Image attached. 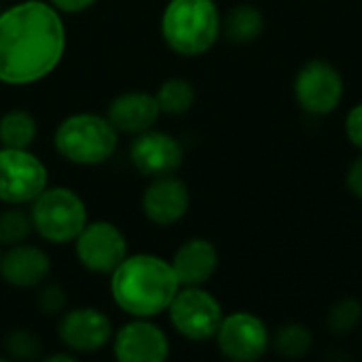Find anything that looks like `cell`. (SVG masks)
Wrapping results in <instances>:
<instances>
[{"instance_id":"obj_2","label":"cell","mask_w":362,"mask_h":362,"mask_svg":"<svg viewBox=\"0 0 362 362\" xmlns=\"http://www.w3.org/2000/svg\"><path fill=\"white\" fill-rule=\"evenodd\" d=\"M180 284L172 265L155 255L125 257L110 274L112 301L129 316L151 318L170 308Z\"/></svg>"},{"instance_id":"obj_27","label":"cell","mask_w":362,"mask_h":362,"mask_svg":"<svg viewBox=\"0 0 362 362\" xmlns=\"http://www.w3.org/2000/svg\"><path fill=\"white\" fill-rule=\"evenodd\" d=\"M346 185H348V191H350L356 199H362V155L358 159H354L352 165L348 168Z\"/></svg>"},{"instance_id":"obj_18","label":"cell","mask_w":362,"mask_h":362,"mask_svg":"<svg viewBox=\"0 0 362 362\" xmlns=\"http://www.w3.org/2000/svg\"><path fill=\"white\" fill-rule=\"evenodd\" d=\"M265 30V17L255 4L233 6L225 19H221V32L235 45L255 42Z\"/></svg>"},{"instance_id":"obj_4","label":"cell","mask_w":362,"mask_h":362,"mask_svg":"<svg viewBox=\"0 0 362 362\" xmlns=\"http://www.w3.org/2000/svg\"><path fill=\"white\" fill-rule=\"evenodd\" d=\"M119 144V132L106 117L78 112L64 119L55 129V151L76 165L108 161Z\"/></svg>"},{"instance_id":"obj_21","label":"cell","mask_w":362,"mask_h":362,"mask_svg":"<svg viewBox=\"0 0 362 362\" xmlns=\"http://www.w3.org/2000/svg\"><path fill=\"white\" fill-rule=\"evenodd\" d=\"M272 346L284 358H303L314 346V335L305 325L288 322L280 327L278 333L272 337Z\"/></svg>"},{"instance_id":"obj_7","label":"cell","mask_w":362,"mask_h":362,"mask_svg":"<svg viewBox=\"0 0 362 362\" xmlns=\"http://www.w3.org/2000/svg\"><path fill=\"white\" fill-rule=\"evenodd\" d=\"M47 189V168L28 148H0V202L32 204Z\"/></svg>"},{"instance_id":"obj_14","label":"cell","mask_w":362,"mask_h":362,"mask_svg":"<svg viewBox=\"0 0 362 362\" xmlns=\"http://www.w3.org/2000/svg\"><path fill=\"white\" fill-rule=\"evenodd\" d=\"M189 206H191L189 187L174 174L153 178V182L146 187L142 197L144 216L161 227H170L180 218H185Z\"/></svg>"},{"instance_id":"obj_29","label":"cell","mask_w":362,"mask_h":362,"mask_svg":"<svg viewBox=\"0 0 362 362\" xmlns=\"http://www.w3.org/2000/svg\"><path fill=\"white\" fill-rule=\"evenodd\" d=\"M47 361H49V362H55V361L74 362V361H76V356H74V354H68V352H66V354H53V356H49Z\"/></svg>"},{"instance_id":"obj_12","label":"cell","mask_w":362,"mask_h":362,"mask_svg":"<svg viewBox=\"0 0 362 362\" xmlns=\"http://www.w3.org/2000/svg\"><path fill=\"white\" fill-rule=\"evenodd\" d=\"M57 335L74 354H91L108 346L112 339V325L108 316L95 308H76L62 316Z\"/></svg>"},{"instance_id":"obj_19","label":"cell","mask_w":362,"mask_h":362,"mask_svg":"<svg viewBox=\"0 0 362 362\" xmlns=\"http://www.w3.org/2000/svg\"><path fill=\"white\" fill-rule=\"evenodd\" d=\"M36 119L21 108H13L0 119V142L8 148H30L36 138Z\"/></svg>"},{"instance_id":"obj_1","label":"cell","mask_w":362,"mask_h":362,"mask_svg":"<svg viewBox=\"0 0 362 362\" xmlns=\"http://www.w3.org/2000/svg\"><path fill=\"white\" fill-rule=\"evenodd\" d=\"M66 28L51 2L23 0L0 13V83L30 85L64 57Z\"/></svg>"},{"instance_id":"obj_28","label":"cell","mask_w":362,"mask_h":362,"mask_svg":"<svg viewBox=\"0 0 362 362\" xmlns=\"http://www.w3.org/2000/svg\"><path fill=\"white\" fill-rule=\"evenodd\" d=\"M59 13H83L95 4V0H49Z\"/></svg>"},{"instance_id":"obj_30","label":"cell","mask_w":362,"mask_h":362,"mask_svg":"<svg viewBox=\"0 0 362 362\" xmlns=\"http://www.w3.org/2000/svg\"><path fill=\"white\" fill-rule=\"evenodd\" d=\"M0 261H2V250H0Z\"/></svg>"},{"instance_id":"obj_11","label":"cell","mask_w":362,"mask_h":362,"mask_svg":"<svg viewBox=\"0 0 362 362\" xmlns=\"http://www.w3.org/2000/svg\"><path fill=\"white\" fill-rule=\"evenodd\" d=\"M182 157L185 153L180 142L174 136L153 127L136 134V140L129 146V159L134 168L148 178L176 174L182 165Z\"/></svg>"},{"instance_id":"obj_25","label":"cell","mask_w":362,"mask_h":362,"mask_svg":"<svg viewBox=\"0 0 362 362\" xmlns=\"http://www.w3.org/2000/svg\"><path fill=\"white\" fill-rule=\"evenodd\" d=\"M68 305V295L62 286L57 284H49L40 291L38 295V308L42 310V314L47 316H55L62 314Z\"/></svg>"},{"instance_id":"obj_26","label":"cell","mask_w":362,"mask_h":362,"mask_svg":"<svg viewBox=\"0 0 362 362\" xmlns=\"http://www.w3.org/2000/svg\"><path fill=\"white\" fill-rule=\"evenodd\" d=\"M346 134H348V140L362 151V102L356 104L348 117H346Z\"/></svg>"},{"instance_id":"obj_16","label":"cell","mask_w":362,"mask_h":362,"mask_svg":"<svg viewBox=\"0 0 362 362\" xmlns=\"http://www.w3.org/2000/svg\"><path fill=\"white\" fill-rule=\"evenodd\" d=\"M51 272V261L47 252L38 246L15 244L11 246L0 261V276L6 284L15 288H34Z\"/></svg>"},{"instance_id":"obj_15","label":"cell","mask_w":362,"mask_h":362,"mask_svg":"<svg viewBox=\"0 0 362 362\" xmlns=\"http://www.w3.org/2000/svg\"><path fill=\"white\" fill-rule=\"evenodd\" d=\"M161 110L157 104V98L146 91H125L117 95L110 106L106 119L112 123V127L121 134H142L151 129Z\"/></svg>"},{"instance_id":"obj_17","label":"cell","mask_w":362,"mask_h":362,"mask_svg":"<svg viewBox=\"0 0 362 362\" xmlns=\"http://www.w3.org/2000/svg\"><path fill=\"white\" fill-rule=\"evenodd\" d=\"M180 286H204L218 267V250L210 240L193 238L185 242L170 261Z\"/></svg>"},{"instance_id":"obj_22","label":"cell","mask_w":362,"mask_h":362,"mask_svg":"<svg viewBox=\"0 0 362 362\" xmlns=\"http://www.w3.org/2000/svg\"><path fill=\"white\" fill-rule=\"evenodd\" d=\"M34 231L30 212L21 210L19 206H11L0 212V246H15L30 238Z\"/></svg>"},{"instance_id":"obj_20","label":"cell","mask_w":362,"mask_h":362,"mask_svg":"<svg viewBox=\"0 0 362 362\" xmlns=\"http://www.w3.org/2000/svg\"><path fill=\"white\" fill-rule=\"evenodd\" d=\"M155 98L163 115L178 117L191 110L195 102V87L187 78H168L157 89Z\"/></svg>"},{"instance_id":"obj_23","label":"cell","mask_w":362,"mask_h":362,"mask_svg":"<svg viewBox=\"0 0 362 362\" xmlns=\"http://www.w3.org/2000/svg\"><path fill=\"white\" fill-rule=\"evenodd\" d=\"M362 320V303L354 297H346L341 301H337L329 314H327V329L329 333L344 337L350 335Z\"/></svg>"},{"instance_id":"obj_24","label":"cell","mask_w":362,"mask_h":362,"mask_svg":"<svg viewBox=\"0 0 362 362\" xmlns=\"http://www.w3.org/2000/svg\"><path fill=\"white\" fill-rule=\"evenodd\" d=\"M6 352L13 358H21V361L34 358L40 352V341L34 335H30L28 331H13L6 337Z\"/></svg>"},{"instance_id":"obj_5","label":"cell","mask_w":362,"mask_h":362,"mask_svg":"<svg viewBox=\"0 0 362 362\" xmlns=\"http://www.w3.org/2000/svg\"><path fill=\"white\" fill-rule=\"evenodd\" d=\"M34 231L51 244L74 242L87 225L85 202L66 187H47L30 208Z\"/></svg>"},{"instance_id":"obj_10","label":"cell","mask_w":362,"mask_h":362,"mask_svg":"<svg viewBox=\"0 0 362 362\" xmlns=\"http://www.w3.org/2000/svg\"><path fill=\"white\" fill-rule=\"evenodd\" d=\"M216 344L229 361L255 362L267 354L272 335L259 316L250 312H235L223 318Z\"/></svg>"},{"instance_id":"obj_9","label":"cell","mask_w":362,"mask_h":362,"mask_svg":"<svg viewBox=\"0 0 362 362\" xmlns=\"http://www.w3.org/2000/svg\"><path fill=\"white\" fill-rule=\"evenodd\" d=\"M78 263L91 274H112L127 257V242L121 229L106 221L87 223L74 240Z\"/></svg>"},{"instance_id":"obj_8","label":"cell","mask_w":362,"mask_h":362,"mask_svg":"<svg viewBox=\"0 0 362 362\" xmlns=\"http://www.w3.org/2000/svg\"><path fill=\"white\" fill-rule=\"evenodd\" d=\"M293 89L299 106L308 115L327 117L341 104L344 76L331 62L310 59L299 68Z\"/></svg>"},{"instance_id":"obj_3","label":"cell","mask_w":362,"mask_h":362,"mask_svg":"<svg viewBox=\"0 0 362 362\" xmlns=\"http://www.w3.org/2000/svg\"><path fill=\"white\" fill-rule=\"evenodd\" d=\"M165 45L187 57L208 53L221 36V15L214 0H170L161 17Z\"/></svg>"},{"instance_id":"obj_6","label":"cell","mask_w":362,"mask_h":362,"mask_svg":"<svg viewBox=\"0 0 362 362\" xmlns=\"http://www.w3.org/2000/svg\"><path fill=\"white\" fill-rule=\"evenodd\" d=\"M168 310L172 327L191 341H208L216 337L225 318L216 297L202 286H180Z\"/></svg>"},{"instance_id":"obj_13","label":"cell","mask_w":362,"mask_h":362,"mask_svg":"<svg viewBox=\"0 0 362 362\" xmlns=\"http://www.w3.org/2000/svg\"><path fill=\"white\" fill-rule=\"evenodd\" d=\"M112 352L121 362H163L170 356V341L157 325L140 318L112 337Z\"/></svg>"}]
</instances>
